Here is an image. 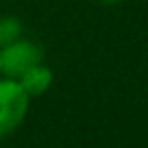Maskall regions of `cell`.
Wrapping results in <instances>:
<instances>
[{
	"mask_svg": "<svg viewBox=\"0 0 148 148\" xmlns=\"http://www.w3.org/2000/svg\"><path fill=\"white\" fill-rule=\"evenodd\" d=\"M24 35L22 22L13 15H0V48L7 46V44L15 42Z\"/></svg>",
	"mask_w": 148,
	"mask_h": 148,
	"instance_id": "cell-4",
	"label": "cell"
},
{
	"mask_svg": "<svg viewBox=\"0 0 148 148\" xmlns=\"http://www.w3.org/2000/svg\"><path fill=\"white\" fill-rule=\"evenodd\" d=\"M31 98L20 81L0 76V139L13 135L28 116Z\"/></svg>",
	"mask_w": 148,
	"mask_h": 148,
	"instance_id": "cell-1",
	"label": "cell"
},
{
	"mask_svg": "<svg viewBox=\"0 0 148 148\" xmlns=\"http://www.w3.org/2000/svg\"><path fill=\"white\" fill-rule=\"evenodd\" d=\"M44 61L42 46L28 37H20L15 42L0 48V76H9L18 81L26 70Z\"/></svg>",
	"mask_w": 148,
	"mask_h": 148,
	"instance_id": "cell-2",
	"label": "cell"
},
{
	"mask_svg": "<svg viewBox=\"0 0 148 148\" xmlns=\"http://www.w3.org/2000/svg\"><path fill=\"white\" fill-rule=\"evenodd\" d=\"M18 81H20V85H22V89L28 94V98L33 100V98L44 96V94L52 87V83H55V72H52L50 65H46L42 61V63L33 65L31 70H26Z\"/></svg>",
	"mask_w": 148,
	"mask_h": 148,
	"instance_id": "cell-3",
	"label": "cell"
}]
</instances>
